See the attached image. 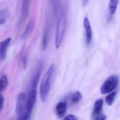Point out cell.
Segmentation results:
<instances>
[{"label":"cell","instance_id":"obj_10","mask_svg":"<svg viewBox=\"0 0 120 120\" xmlns=\"http://www.w3.org/2000/svg\"><path fill=\"white\" fill-rule=\"evenodd\" d=\"M39 66H39V70L35 75V76L34 79H33L32 85V90H36V89L38 82H39L40 75H41L42 69V66L41 65Z\"/></svg>","mask_w":120,"mask_h":120},{"label":"cell","instance_id":"obj_6","mask_svg":"<svg viewBox=\"0 0 120 120\" xmlns=\"http://www.w3.org/2000/svg\"><path fill=\"white\" fill-rule=\"evenodd\" d=\"M84 25L86 32L87 44L89 45L91 43L92 39V32L89 20L88 18L86 17L84 19Z\"/></svg>","mask_w":120,"mask_h":120},{"label":"cell","instance_id":"obj_8","mask_svg":"<svg viewBox=\"0 0 120 120\" xmlns=\"http://www.w3.org/2000/svg\"><path fill=\"white\" fill-rule=\"evenodd\" d=\"M67 104L65 102H61L57 104L56 108V115L59 118L63 117L66 113Z\"/></svg>","mask_w":120,"mask_h":120},{"label":"cell","instance_id":"obj_3","mask_svg":"<svg viewBox=\"0 0 120 120\" xmlns=\"http://www.w3.org/2000/svg\"><path fill=\"white\" fill-rule=\"evenodd\" d=\"M66 19L65 13L63 11L58 20L56 31L55 45L56 48L58 49L63 39L66 27Z\"/></svg>","mask_w":120,"mask_h":120},{"label":"cell","instance_id":"obj_17","mask_svg":"<svg viewBox=\"0 0 120 120\" xmlns=\"http://www.w3.org/2000/svg\"><path fill=\"white\" fill-rule=\"evenodd\" d=\"M107 118V116L105 115L100 114L94 118V120H106Z\"/></svg>","mask_w":120,"mask_h":120},{"label":"cell","instance_id":"obj_14","mask_svg":"<svg viewBox=\"0 0 120 120\" xmlns=\"http://www.w3.org/2000/svg\"><path fill=\"white\" fill-rule=\"evenodd\" d=\"M82 94L80 92H75L72 97V101L73 103H76L80 101L82 98Z\"/></svg>","mask_w":120,"mask_h":120},{"label":"cell","instance_id":"obj_12","mask_svg":"<svg viewBox=\"0 0 120 120\" xmlns=\"http://www.w3.org/2000/svg\"><path fill=\"white\" fill-rule=\"evenodd\" d=\"M8 85V80L6 75H4L0 79V93L5 90Z\"/></svg>","mask_w":120,"mask_h":120},{"label":"cell","instance_id":"obj_16","mask_svg":"<svg viewBox=\"0 0 120 120\" xmlns=\"http://www.w3.org/2000/svg\"><path fill=\"white\" fill-rule=\"evenodd\" d=\"M47 43H48V35L47 34H46L44 36L42 41V49L44 50H45L46 49Z\"/></svg>","mask_w":120,"mask_h":120},{"label":"cell","instance_id":"obj_13","mask_svg":"<svg viewBox=\"0 0 120 120\" xmlns=\"http://www.w3.org/2000/svg\"><path fill=\"white\" fill-rule=\"evenodd\" d=\"M117 93L115 92H112L106 97V101L107 104L110 106H111L114 103L116 97Z\"/></svg>","mask_w":120,"mask_h":120},{"label":"cell","instance_id":"obj_20","mask_svg":"<svg viewBox=\"0 0 120 120\" xmlns=\"http://www.w3.org/2000/svg\"><path fill=\"white\" fill-rule=\"evenodd\" d=\"M27 57L26 56H24L23 59V67L24 68H26L27 65Z\"/></svg>","mask_w":120,"mask_h":120},{"label":"cell","instance_id":"obj_1","mask_svg":"<svg viewBox=\"0 0 120 120\" xmlns=\"http://www.w3.org/2000/svg\"><path fill=\"white\" fill-rule=\"evenodd\" d=\"M54 66L52 64L43 77L41 84L40 94L41 99L43 102L46 101L48 97L50 88L51 77L53 73Z\"/></svg>","mask_w":120,"mask_h":120},{"label":"cell","instance_id":"obj_11","mask_svg":"<svg viewBox=\"0 0 120 120\" xmlns=\"http://www.w3.org/2000/svg\"><path fill=\"white\" fill-rule=\"evenodd\" d=\"M119 0H110L109 4V9L111 15L115 14L117 10Z\"/></svg>","mask_w":120,"mask_h":120},{"label":"cell","instance_id":"obj_22","mask_svg":"<svg viewBox=\"0 0 120 120\" xmlns=\"http://www.w3.org/2000/svg\"><path fill=\"white\" fill-rule=\"evenodd\" d=\"M5 22V20L4 19H3L0 20V24H4Z\"/></svg>","mask_w":120,"mask_h":120},{"label":"cell","instance_id":"obj_4","mask_svg":"<svg viewBox=\"0 0 120 120\" xmlns=\"http://www.w3.org/2000/svg\"><path fill=\"white\" fill-rule=\"evenodd\" d=\"M119 82V77L117 75H114L108 78L101 86V91L103 94L111 92L117 86Z\"/></svg>","mask_w":120,"mask_h":120},{"label":"cell","instance_id":"obj_5","mask_svg":"<svg viewBox=\"0 0 120 120\" xmlns=\"http://www.w3.org/2000/svg\"><path fill=\"white\" fill-rule=\"evenodd\" d=\"M36 96L37 92L36 90H32L30 93L28 100L27 101V112L30 115L36 103Z\"/></svg>","mask_w":120,"mask_h":120},{"label":"cell","instance_id":"obj_19","mask_svg":"<svg viewBox=\"0 0 120 120\" xmlns=\"http://www.w3.org/2000/svg\"><path fill=\"white\" fill-rule=\"evenodd\" d=\"M4 103V98L1 94H0V111L2 109Z\"/></svg>","mask_w":120,"mask_h":120},{"label":"cell","instance_id":"obj_7","mask_svg":"<svg viewBox=\"0 0 120 120\" xmlns=\"http://www.w3.org/2000/svg\"><path fill=\"white\" fill-rule=\"evenodd\" d=\"M11 39V38H8L0 42V58L1 60L5 59L7 48Z\"/></svg>","mask_w":120,"mask_h":120},{"label":"cell","instance_id":"obj_15","mask_svg":"<svg viewBox=\"0 0 120 120\" xmlns=\"http://www.w3.org/2000/svg\"><path fill=\"white\" fill-rule=\"evenodd\" d=\"M32 22H33V21H32V19H31L28 22L25 29L24 33H23V35H22V38H24L27 36L28 33L31 30V27L32 26Z\"/></svg>","mask_w":120,"mask_h":120},{"label":"cell","instance_id":"obj_2","mask_svg":"<svg viewBox=\"0 0 120 120\" xmlns=\"http://www.w3.org/2000/svg\"><path fill=\"white\" fill-rule=\"evenodd\" d=\"M16 113L17 120H27L30 115L27 112L26 96L24 92L18 95L16 107Z\"/></svg>","mask_w":120,"mask_h":120},{"label":"cell","instance_id":"obj_9","mask_svg":"<svg viewBox=\"0 0 120 120\" xmlns=\"http://www.w3.org/2000/svg\"><path fill=\"white\" fill-rule=\"evenodd\" d=\"M103 105V100L102 99H97L95 102L92 117L93 118L101 114Z\"/></svg>","mask_w":120,"mask_h":120},{"label":"cell","instance_id":"obj_21","mask_svg":"<svg viewBox=\"0 0 120 120\" xmlns=\"http://www.w3.org/2000/svg\"><path fill=\"white\" fill-rule=\"evenodd\" d=\"M89 0H82V5L84 6H86L88 2H89Z\"/></svg>","mask_w":120,"mask_h":120},{"label":"cell","instance_id":"obj_18","mask_svg":"<svg viewBox=\"0 0 120 120\" xmlns=\"http://www.w3.org/2000/svg\"><path fill=\"white\" fill-rule=\"evenodd\" d=\"M63 120H78L77 118L73 115H69L65 117Z\"/></svg>","mask_w":120,"mask_h":120}]
</instances>
